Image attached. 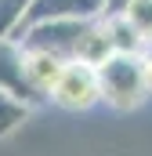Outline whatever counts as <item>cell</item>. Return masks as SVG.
Returning a JSON list of instances; mask_svg holds the SVG:
<instances>
[{
	"label": "cell",
	"instance_id": "3",
	"mask_svg": "<svg viewBox=\"0 0 152 156\" xmlns=\"http://www.w3.org/2000/svg\"><path fill=\"white\" fill-rule=\"evenodd\" d=\"M18 47H22V69H26L29 87L40 98H47L51 87H54V80L62 76L65 62H73V58H62V55H54L47 47H29V44H18Z\"/></svg>",
	"mask_w": 152,
	"mask_h": 156
},
{
	"label": "cell",
	"instance_id": "7",
	"mask_svg": "<svg viewBox=\"0 0 152 156\" xmlns=\"http://www.w3.org/2000/svg\"><path fill=\"white\" fill-rule=\"evenodd\" d=\"M105 18V29H109V40H112L116 55H145V40L138 37V29L123 18V15H102Z\"/></svg>",
	"mask_w": 152,
	"mask_h": 156
},
{
	"label": "cell",
	"instance_id": "6",
	"mask_svg": "<svg viewBox=\"0 0 152 156\" xmlns=\"http://www.w3.org/2000/svg\"><path fill=\"white\" fill-rule=\"evenodd\" d=\"M112 51V40H109V29H105V18H91L87 26H83V33H80V44H76V55L73 62H83V66H102Z\"/></svg>",
	"mask_w": 152,
	"mask_h": 156
},
{
	"label": "cell",
	"instance_id": "11",
	"mask_svg": "<svg viewBox=\"0 0 152 156\" xmlns=\"http://www.w3.org/2000/svg\"><path fill=\"white\" fill-rule=\"evenodd\" d=\"M141 69H145V87H149V94H152V47L141 55Z\"/></svg>",
	"mask_w": 152,
	"mask_h": 156
},
{
	"label": "cell",
	"instance_id": "10",
	"mask_svg": "<svg viewBox=\"0 0 152 156\" xmlns=\"http://www.w3.org/2000/svg\"><path fill=\"white\" fill-rule=\"evenodd\" d=\"M116 15H123L138 29V37L145 40V47H152V0H127V7Z\"/></svg>",
	"mask_w": 152,
	"mask_h": 156
},
{
	"label": "cell",
	"instance_id": "1",
	"mask_svg": "<svg viewBox=\"0 0 152 156\" xmlns=\"http://www.w3.org/2000/svg\"><path fill=\"white\" fill-rule=\"evenodd\" d=\"M94 73H98V94L109 109L134 113L138 105H145L149 87H145L141 55H109Z\"/></svg>",
	"mask_w": 152,
	"mask_h": 156
},
{
	"label": "cell",
	"instance_id": "2",
	"mask_svg": "<svg viewBox=\"0 0 152 156\" xmlns=\"http://www.w3.org/2000/svg\"><path fill=\"white\" fill-rule=\"evenodd\" d=\"M47 98H51L58 109H65V113H87V109H94V105L102 102L94 66L65 62L62 76L54 80V87H51V94H47Z\"/></svg>",
	"mask_w": 152,
	"mask_h": 156
},
{
	"label": "cell",
	"instance_id": "9",
	"mask_svg": "<svg viewBox=\"0 0 152 156\" xmlns=\"http://www.w3.org/2000/svg\"><path fill=\"white\" fill-rule=\"evenodd\" d=\"M33 113V105H26L22 98H15V94H7V91H0V142L4 138H11L26 120Z\"/></svg>",
	"mask_w": 152,
	"mask_h": 156
},
{
	"label": "cell",
	"instance_id": "12",
	"mask_svg": "<svg viewBox=\"0 0 152 156\" xmlns=\"http://www.w3.org/2000/svg\"><path fill=\"white\" fill-rule=\"evenodd\" d=\"M123 7H127V0H105V15H116Z\"/></svg>",
	"mask_w": 152,
	"mask_h": 156
},
{
	"label": "cell",
	"instance_id": "5",
	"mask_svg": "<svg viewBox=\"0 0 152 156\" xmlns=\"http://www.w3.org/2000/svg\"><path fill=\"white\" fill-rule=\"evenodd\" d=\"M105 15V0H33L29 22L43 18H76V22H91Z\"/></svg>",
	"mask_w": 152,
	"mask_h": 156
},
{
	"label": "cell",
	"instance_id": "8",
	"mask_svg": "<svg viewBox=\"0 0 152 156\" xmlns=\"http://www.w3.org/2000/svg\"><path fill=\"white\" fill-rule=\"evenodd\" d=\"M33 0H0V40H15L29 22Z\"/></svg>",
	"mask_w": 152,
	"mask_h": 156
},
{
	"label": "cell",
	"instance_id": "4",
	"mask_svg": "<svg viewBox=\"0 0 152 156\" xmlns=\"http://www.w3.org/2000/svg\"><path fill=\"white\" fill-rule=\"evenodd\" d=\"M0 91H7V94L22 98V102H26V105H33V109L43 102L36 91L29 87V80H26L18 40H0Z\"/></svg>",
	"mask_w": 152,
	"mask_h": 156
}]
</instances>
